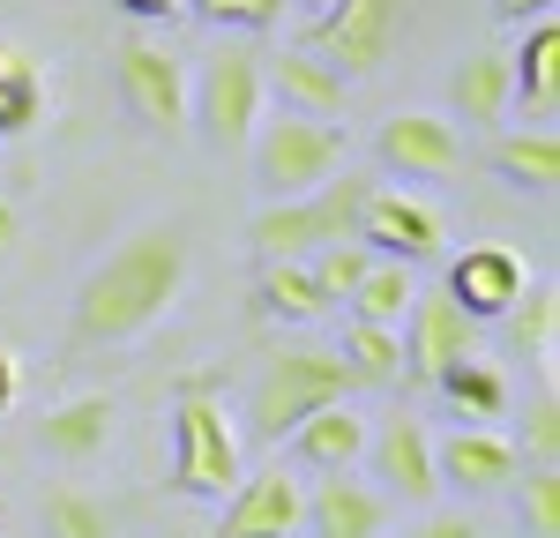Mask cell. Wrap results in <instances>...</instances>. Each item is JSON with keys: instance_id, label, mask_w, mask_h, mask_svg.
Returning <instances> with one entry per match:
<instances>
[{"instance_id": "obj_4", "label": "cell", "mask_w": 560, "mask_h": 538, "mask_svg": "<svg viewBox=\"0 0 560 538\" xmlns=\"http://www.w3.org/2000/svg\"><path fill=\"white\" fill-rule=\"evenodd\" d=\"M247 157H255L261 202H306L314 187H329V179L345 173L351 142H345V128H337V120H300V113H277V120H261V128H255Z\"/></svg>"}, {"instance_id": "obj_23", "label": "cell", "mask_w": 560, "mask_h": 538, "mask_svg": "<svg viewBox=\"0 0 560 538\" xmlns=\"http://www.w3.org/2000/svg\"><path fill=\"white\" fill-rule=\"evenodd\" d=\"M411 300H419V277L396 269V262H374L366 277H359V292H351L345 307H351V321H366V329H404Z\"/></svg>"}, {"instance_id": "obj_22", "label": "cell", "mask_w": 560, "mask_h": 538, "mask_svg": "<svg viewBox=\"0 0 560 538\" xmlns=\"http://www.w3.org/2000/svg\"><path fill=\"white\" fill-rule=\"evenodd\" d=\"M255 314H261V321H292V329H306V321L329 314V300H322V284L306 277V262H261Z\"/></svg>"}, {"instance_id": "obj_6", "label": "cell", "mask_w": 560, "mask_h": 538, "mask_svg": "<svg viewBox=\"0 0 560 538\" xmlns=\"http://www.w3.org/2000/svg\"><path fill=\"white\" fill-rule=\"evenodd\" d=\"M261 52L255 45H217L202 75L187 83V120L210 150H247L261 128Z\"/></svg>"}, {"instance_id": "obj_26", "label": "cell", "mask_w": 560, "mask_h": 538, "mask_svg": "<svg viewBox=\"0 0 560 538\" xmlns=\"http://www.w3.org/2000/svg\"><path fill=\"white\" fill-rule=\"evenodd\" d=\"M553 337H560V292L553 284H530L516 300V314H509V344H516V359H553Z\"/></svg>"}, {"instance_id": "obj_13", "label": "cell", "mask_w": 560, "mask_h": 538, "mask_svg": "<svg viewBox=\"0 0 560 538\" xmlns=\"http://www.w3.org/2000/svg\"><path fill=\"white\" fill-rule=\"evenodd\" d=\"M300 516H306V487L284 464H269V471H247L232 487L224 516H217V538H292Z\"/></svg>"}, {"instance_id": "obj_18", "label": "cell", "mask_w": 560, "mask_h": 538, "mask_svg": "<svg viewBox=\"0 0 560 538\" xmlns=\"http://www.w3.org/2000/svg\"><path fill=\"white\" fill-rule=\"evenodd\" d=\"M366 434H374V426H366L351 404H329V411H314L300 434H292V456H300L306 471L329 479V471H351V464L366 456Z\"/></svg>"}, {"instance_id": "obj_37", "label": "cell", "mask_w": 560, "mask_h": 538, "mask_svg": "<svg viewBox=\"0 0 560 538\" xmlns=\"http://www.w3.org/2000/svg\"><path fill=\"white\" fill-rule=\"evenodd\" d=\"M15 389H23V366H15V352H8V344H0V411H8V404H15Z\"/></svg>"}, {"instance_id": "obj_31", "label": "cell", "mask_w": 560, "mask_h": 538, "mask_svg": "<svg viewBox=\"0 0 560 538\" xmlns=\"http://www.w3.org/2000/svg\"><path fill=\"white\" fill-rule=\"evenodd\" d=\"M187 8L202 23H217V31H277L292 0H187Z\"/></svg>"}, {"instance_id": "obj_7", "label": "cell", "mask_w": 560, "mask_h": 538, "mask_svg": "<svg viewBox=\"0 0 560 538\" xmlns=\"http://www.w3.org/2000/svg\"><path fill=\"white\" fill-rule=\"evenodd\" d=\"M404 38V0H345V8H329L322 23H306V45L322 68H337V75H374L388 52Z\"/></svg>"}, {"instance_id": "obj_19", "label": "cell", "mask_w": 560, "mask_h": 538, "mask_svg": "<svg viewBox=\"0 0 560 538\" xmlns=\"http://www.w3.org/2000/svg\"><path fill=\"white\" fill-rule=\"evenodd\" d=\"M113 397H68L60 411H45L38 442L45 456H60V464H90V456H105V442H113Z\"/></svg>"}, {"instance_id": "obj_2", "label": "cell", "mask_w": 560, "mask_h": 538, "mask_svg": "<svg viewBox=\"0 0 560 538\" xmlns=\"http://www.w3.org/2000/svg\"><path fill=\"white\" fill-rule=\"evenodd\" d=\"M374 173H337L329 187H314L306 202H261L255 224H247V247H255L261 262H314L322 247H345L359 239V218H366V202H374Z\"/></svg>"}, {"instance_id": "obj_3", "label": "cell", "mask_w": 560, "mask_h": 538, "mask_svg": "<svg viewBox=\"0 0 560 538\" xmlns=\"http://www.w3.org/2000/svg\"><path fill=\"white\" fill-rule=\"evenodd\" d=\"M351 366L329 344H277L255 374V397H247V426L255 442H292L314 411L329 404H351Z\"/></svg>"}, {"instance_id": "obj_35", "label": "cell", "mask_w": 560, "mask_h": 538, "mask_svg": "<svg viewBox=\"0 0 560 538\" xmlns=\"http://www.w3.org/2000/svg\"><path fill=\"white\" fill-rule=\"evenodd\" d=\"M493 8H501V23H523V31L553 15V0H493Z\"/></svg>"}, {"instance_id": "obj_32", "label": "cell", "mask_w": 560, "mask_h": 538, "mask_svg": "<svg viewBox=\"0 0 560 538\" xmlns=\"http://www.w3.org/2000/svg\"><path fill=\"white\" fill-rule=\"evenodd\" d=\"M523 448H530L538 471H553V464H560V397H553V389H538V404L523 411Z\"/></svg>"}, {"instance_id": "obj_25", "label": "cell", "mask_w": 560, "mask_h": 538, "mask_svg": "<svg viewBox=\"0 0 560 538\" xmlns=\"http://www.w3.org/2000/svg\"><path fill=\"white\" fill-rule=\"evenodd\" d=\"M433 389L456 404L464 419H501V411H509V374H501V366H486V359H464V366L433 374Z\"/></svg>"}, {"instance_id": "obj_21", "label": "cell", "mask_w": 560, "mask_h": 538, "mask_svg": "<svg viewBox=\"0 0 560 538\" xmlns=\"http://www.w3.org/2000/svg\"><path fill=\"white\" fill-rule=\"evenodd\" d=\"M509 83H516V97L538 113V120L560 105V23L553 15L523 31V45L509 52Z\"/></svg>"}, {"instance_id": "obj_10", "label": "cell", "mask_w": 560, "mask_h": 538, "mask_svg": "<svg viewBox=\"0 0 560 538\" xmlns=\"http://www.w3.org/2000/svg\"><path fill=\"white\" fill-rule=\"evenodd\" d=\"M120 97H128V113L142 120L150 134H179L187 128V75H179V60L165 52L158 38H120Z\"/></svg>"}, {"instance_id": "obj_14", "label": "cell", "mask_w": 560, "mask_h": 538, "mask_svg": "<svg viewBox=\"0 0 560 538\" xmlns=\"http://www.w3.org/2000/svg\"><path fill=\"white\" fill-rule=\"evenodd\" d=\"M366 464H374V479H382V501H411V508H433V434L419 419H388L382 434H366Z\"/></svg>"}, {"instance_id": "obj_16", "label": "cell", "mask_w": 560, "mask_h": 538, "mask_svg": "<svg viewBox=\"0 0 560 538\" xmlns=\"http://www.w3.org/2000/svg\"><path fill=\"white\" fill-rule=\"evenodd\" d=\"M516 442L486 434V426H456L448 442H433V479L441 487H464V493H493L516 479Z\"/></svg>"}, {"instance_id": "obj_39", "label": "cell", "mask_w": 560, "mask_h": 538, "mask_svg": "<svg viewBox=\"0 0 560 538\" xmlns=\"http://www.w3.org/2000/svg\"><path fill=\"white\" fill-rule=\"evenodd\" d=\"M306 15H314V23H322V15H329V8H345V0H300Z\"/></svg>"}, {"instance_id": "obj_1", "label": "cell", "mask_w": 560, "mask_h": 538, "mask_svg": "<svg viewBox=\"0 0 560 538\" xmlns=\"http://www.w3.org/2000/svg\"><path fill=\"white\" fill-rule=\"evenodd\" d=\"M179 284H187V232L179 224H142L135 239H120L83 277L68 344L90 352V344H135V337H150L179 307Z\"/></svg>"}, {"instance_id": "obj_11", "label": "cell", "mask_w": 560, "mask_h": 538, "mask_svg": "<svg viewBox=\"0 0 560 538\" xmlns=\"http://www.w3.org/2000/svg\"><path fill=\"white\" fill-rule=\"evenodd\" d=\"M396 344H404V374L411 382H433V374L478 359V321H464L448 292H419L411 314H404V329H396Z\"/></svg>"}, {"instance_id": "obj_5", "label": "cell", "mask_w": 560, "mask_h": 538, "mask_svg": "<svg viewBox=\"0 0 560 538\" xmlns=\"http://www.w3.org/2000/svg\"><path fill=\"white\" fill-rule=\"evenodd\" d=\"M247 471H240V434L210 397V382H187L173 404V487L187 501H232Z\"/></svg>"}, {"instance_id": "obj_17", "label": "cell", "mask_w": 560, "mask_h": 538, "mask_svg": "<svg viewBox=\"0 0 560 538\" xmlns=\"http://www.w3.org/2000/svg\"><path fill=\"white\" fill-rule=\"evenodd\" d=\"M261 90H277L284 113H300V120H337V113H345V75L322 68V60L300 52V45L261 52Z\"/></svg>"}, {"instance_id": "obj_38", "label": "cell", "mask_w": 560, "mask_h": 538, "mask_svg": "<svg viewBox=\"0 0 560 538\" xmlns=\"http://www.w3.org/2000/svg\"><path fill=\"white\" fill-rule=\"evenodd\" d=\"M8 247H15V202L0 195V255H8Z\"/></svg>"}, {"instance_id": "obj_12", "label": "cell", "mask_w": 560, "mask_h": 538, "mask_svg": "<svg viewBox=\"0 0 560 538\" xmlns=\"http://www.w3.org/2000/svg\"><path fill=\"white\" fill-rule=\"evenodd\" d=\"M374 157L396 179H456L464 173V134L441 113H388L374 134Z\"/></svg>"}, {"instance_id": "obj_28", "label": "cell", "mask_w": 560, "mask_h": 538, "mask_svg": "<svg viewBox=\"0 0 560 538\" xmlns=\"http://www.w3.org/2000/svg\"><path fill=\"white\" fill-rule=\"evenodd\" d=\"M38 120H45V75L23 52H8L0 60V134H31Z\"/></svg>"}, {"instance_id": "obj_29", "label": "cell", "mask_w": 560, "mask_h": 538, "mask_svg": "<svg viewBox=\"0 0 560 538\" xmlns=\"http://www.w3.org/2000/svg\"><path fill=\"white\" fill-rule=\"evenodd\" d=\"M45 538H113V508L83 487H52L45 493Z\"/></svg>"}, {"instance_id": "obj_33", "label": "cell", "mask_w": 560, "mask_h": 538, "mask_svg": "<svg viewBox=\"0 0 560 538\" xmlns=\"http://www.w3.org/2000/svg\"><path fill=\"white\" fill-rule=\"evenodd\" d=\"M523 524H530V538H560V471L523 479Z\"/></svg>"}, {"instance_id": "obj_34", "label": "cell", "mask_w": 560, "mask_h": 538, "mask_svg": "<svg viewBox=\"0 0 560 538\" xmlns=\"http://www.w3.org/2000/svg\"><path fill=\"white\" fill-rule=\"evenodd\" d=\"M404 538H478V524L464 516V508H427V524L404 531Z\"/></svg>"}, {"instance_id": "obj_24", "label": "cell", "mask_w": 560, "mask_h": 538, "mask_svg": "<svg viewBox=\"0 0 560 538\" xmlns=\"http://www.w3.org/2000/svg\"><path fill=\"white\" fill-rule=\"evenodd\" d=\"M493 173L509 179V187H530V195H553V179H560V142H553V128L501 134V142H493Z\"/></svg>"}, {"instance_id": "obj_9", "label": "cell", "mask_w": 560, "mask_h": 538, "mask_svg": "<svg viewBox=\"0 0 560 538\" xmlns=\"http://www.w3.org/2000/svg\"><path fill=\"white\" fill-rule=\"evenodd\" d=\"M464 321H509L516 300L530 292V262H523L516 247H501V239H486V247H464L456 262H448V284H441Z\"/></svg>"}, {"instance_id": "obj_15", "label": "cell", "mask_w": 560, "mask_h": 538, "mask_svg": "<svg viewBox=\"0 0 560 538\" xmlns=\"http://www.w3.org/2000/svg\"><path fill=\"white\" fill-rule=\"evenodd\" d=\"M314 538H388V501L366 479L351 471H329L322 487L306 493V516H300Z\"/></svg>"}, {"instance_id": "obj_20", "label": "cell", "mask_w": 560, "mask_h": 538, "mask_svg": "<svg viewBox=\"0 0 560 538\" xmlns=\"http://www.w3.org/2000/svg\"><path fill=\"white\" fill-rule=\"evenodd\" d=\"M448 97H456V113L478 120V128H501L509 120V105H516V83H509V52H464V68L448 75Z\"/></svg>"}, {"instance_id": "obj_27", "label": "cell", "mask_w": 560, "mask_h": 538, "mask_svg": "<svg viewBox=\"0 0 560 538\" xmlns=\"http://www.w3.org/2000/svg\"><path fill=\"white\" fill-rule=\"evenodd\" d=\"M337 359L351 366V382H374V389L404 382V344H396V329H366V321H351Z\"/></svg>"}, {"instance_id": "obj_36", "label": "cell", "mask_w": 560, "mask_h": 538, "mask_svg": "<svg viewBox=\"0 0 560 538\" xmlns=\"http://www.w3.org/2000/svg\"><path fill=\"white\" fill-rule=\"evenodd\" d=\"M120 8H128L135 23H173V15L187 8V0H120Z\"/></svg>"}, {"instance_id": "obj_40", "label": "cell", "mask_w": 560, "mask_h": 538, "mask_svg": "<svg viewBox=\"0 0 560 538\" xmlns=\"http://www.w3.org/2000/svg\"><path fill=\"white\" fill-rule=\"evenodd\" d=\"M0 60H8V52H0Z\"/></svg>"}, {"instance_id": "obj_30", "label": "cell", "mask_w": 560, "mask_h": 538, "mask_svg": "<svg viewBox=\"0 0 560 538\" xmlns=\"http://www.w3.org/2000/svg\"><path fill=\"white\" fill-rule=\"evenodd\" d=\"M366 269H374V255H366L359 239H345V247H322V255L306 262V277H314V284H322V300L337 307V300L359 292V277H366Z\"/></svg>"}, {"instance_id": "obj_8", "label": "cell", "mask_w": 560, "mask_h": 538, "mask_svg": "<svg viewBox=\"0 0 560 538\" xmlns=\"http://www.w3.org/2000/svg\"><path fill=\"white\" fill-rule=\"evenodd\" d=\"M359 247H366L374 262L419 269V262H441L448 224H441V210H427L419 195H404V187H374V202H366V218H359Z\"/></svg>"}]
</instances>
